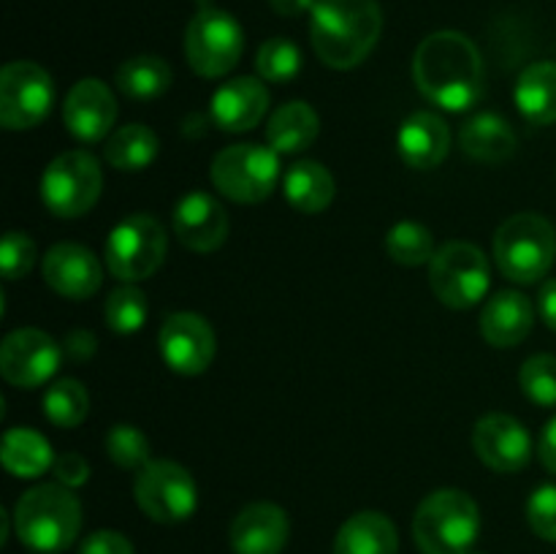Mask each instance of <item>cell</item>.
Returning a JSON list of instances; mask_svg holds the SVG:
<instances>
[{
    "label": "cell",
    "instance_id": "f1b7e54d",
    "mask_svg": "<svg viewBox=\"0 0 556 554\" xmlns=\"http://www.w3.org/2000/svg\"><path fill=\"white\" fill-rule=\"evenodd\" d=\"M109 166L117 172H141L157 158V136L144 123H130L114 130L103 147Z\"/></svg>",
    "mask_w": 556,
    "mask_h": 554
},
{
    "label": "cell",
    "instance_id": "9c48e42d",
    "mask_svg": "<svg viewBox=\"0 0 556 554\" xmlns=\"http://www.w3.org/2000/svg\"><path fill=\"white\" fill-rule=\"evenodd\" d=\"M489 282L492 272L486 255L470 242L443 244L429 261V286L445 307H476L486 297Z\"/></svg>",
    "mask_w": 556,
    "mask_h": 554
},
{
    "label": "cell",
    "instance_id": "5b68a950",
    "mask_svg": "<svg viewBox=\"0 0 556 554\" xmlns=\"http://www.w3.org/2000/svg\"><path fill=\"white\" fill-rule=\"evenodd\" d=\"M556 259V228L543 215L519 212L494 234V261L514 282H538Z\"/></svg>",
    "mask_w": 556,
    "mask_h": 554
},
{
    "label": "cell",
    "instance_id": "4316f807",
    "mask_svg": "<svg viewBox=\"0 0 556 554\" xmlns=\"http://www.w3.org/2000/svg\"><path fill=\"white\" fill-rule=\"evenodd\" d=\"M282 190L293 210L304 215H318L334 199V177L318 161H299L286 172Z\"/></svg>",
    "mask_w": 556,
    "mask_h": 554
},
{
    "label": "cell",
    "instance_id": "1f68e13d",
    "mask_svg": "<svg viewBox=\"0 0 556 554\" xmlns=\"http://www.w3.org/2000/svg\"><path fill=\"white\" fill-rule=\"evenodd\" d=\"M386 250H389L391 261L402 266H421L432 261L434 250V237L427 226L413 221L396 223L394 228L386 237Z\"/></svg>",
    "mask_w": 556,
    "mask_h": 554
},
{
    "label": "cell",
    "instance_id": "d4e9b609",
    "mask_svg": "<svg viewBox=\"0 0 556 554\" xmlns=\"http://www.w3.org/2000/svg\"><path fill=\"white\" fill-rule=\"evenodd\" d=\"M462 150L481 163H503L516 152V134L500 114H476L459 130Z\"/></svg>",
    "mask_w": 556,
    "mask_h": 554
},
{
    "label": "cell",
    "instance_id": "7bdbcfd3",
    "mask_svg": "<svg viewBox=\"0 0 556 554\" xmlns=\"http://www.w3.org/2000/svg\"><path fill=\"white\" fill-rule=\"evenodd\" d=\"M538 310H541L543 320H546L548 329L556 331V280L543 282L541 297H538Z\"/></svg>",
    "mask_w": 556,
    "mask_h": 554
},
{
    "label": "cell",
    "instance_id": "e575fe53",
    "mask_svg": "<svg viewBox=\"0 0 556 554\" xmlns=\"http://www.w3.org/2000/svg\"><path fill=\"white\" fill-rule=\"evenodd\" d=\"M106 454L123 470H141L144 465H150V440L134 424H117V427L109 429L106 440Z\"/></svg>",
    "mask_w": 556,
    "mask_h": 554
},
{
    "label": "cell",
    "instance_id": "7a4b0ae2",
    "mask_svg": "<svg viewBox=\"0 0 556 554\" xmlns=\"http://www.w3.org/2000/svg\"><path fill=\"white\" fill-rule=\"evenodd\" d=\"M383 11L378 0H318L309 20L313 49L329 68H356L378 43Z\"/></svg>",
    "mask_w": 556,
    "mask_h": 554
},
{
    "label": "cell",
    "instance_id": "60d3db41",
    "mask_svg": "<svg viewBox=\"0 0 556 554\" xmlns=\"http://www.w3.org/2000/svg\"><path fill=\"white\" fill-rule=\"evenodd\" d=\"M65 353L68 356H74L76 362H81V358H90L92 353H96V335L92 331H71L68 340H65Z\"/></svg>",
    "mask_w": 556,
    "mask_h": 554
},
{
    "label": "cell",
    "instance_id": "ab89813d",
    "mask_svg": "<svg viewBox=\"0 0 556 554\" xmlns=\"http://www.w3.org/2000/svg\"><path fill=\"white\" fill-rule=\"evenodd\" d=\"M52 470H54V478H58V483H63V487H68V489L81 487V483L90 478V465H87L85 456H79V454L58 456L52 465Z\"/></svg>",
    "mask_w": 556,
    "mask_h": 554
},
{
    "label": "cell",
    "instance_id": "836d02e7",
    "mask_svg": "<svg viewBox=\"0 0 556 554\" xmlns=\"http://www.w3.org/2000/svg\"><path fill=\"white\" fill-rule=\"evenodd\" d=\"M255 71L261 74V79L275 81V85L291 81L293 76H299V71H302V52H299L296 43L288 41V38H269V41L258 49Z\"/></svg>",
    "mask_w": 556,
    "mask_h": 554
},
{
    "label": "cell",
    "instance_id": "30bf717a",
    "mask_svg": "<svg viewBox=\"0 0 556 554\" xmlns=\"http://www.w3.org/2000/svg\"><path fill=\"white\" fill-rule=\"evenodd\" d=\"M168 237L152 215H128L106 239V266L117 280L139 282L157 272L166 259Z\"/></svg>",
    "mask_w": 556,
    "mask_h": 554
},
{
    "label": "cell",
    "instance_id": "ee69618b",
    "mask_svg": "<svg viewBox=\"0 0 556 554\" xmlns=\"http://www.w3.org/2000/svg\"><path fill=\"white\" fill-rule=\"evenodd\" d=\"M269 3L280 16H302V14H307V11L313 14V9L318 0H269Z\"/></svg>",
    "mask_w": 556,
    "mask_h": 554
},
{
    "label": "cell",
    "instance_id": "83f0119b",
    "mask_svg": "<svg viewBox=\"0 0 556 554\" xmlns=\"http://www.w3.org/2000/svg\"><path fill=\"white\" fill-rule=\"evenodd\" d=\"M0 459L5 470L16 478H38L54 465L49 440L30 427H14L3 435Z\"/></svg>",
    "mask_w": 556,
    "mask_h": 554
},
{
    "label": "cell",
    "instance_id": "44dd1931",
    "mask_svg": "<svg viewBox=\"0 0 556 554\" xmlns=\"http://www.w3.org/2000/svg\"><path fill=\"white\" fill-rule=\"evenodd\" d=\"M400 155L410 168L440 166L451 150V130L443 117L434 112H416L402 123L400 128Z\"/></svg>",
    "mask_w": 556,
    "mask_h": 554
},
{
    "label": "cell",
    "instance_id": "4dcf8cb0",
    "mask_svg": "<svg viewBox=\"0 0 556 554\" xmlns=\"http://www.w3.org/2000/svg\"><path fill=\"white\" fill-rule=\"evenodd\" d=\"M90 411V394L74 378H60L43 394V413L54 427H79Z\"/></svg>",
    "mask_w": 556,
    "mask_h": 554
},
{
    "label": "cell",
    "instance_id": "6da1fadb",
    "mask_svg": "<svg viewBox=\"0 0 556 554\" xmlns=\"http://www.w3.org/2000/svg\"><path fill=\"white\" fill-rule=\"evenodd\" d=\"M413 76L421 96L434 106L445 112H467L483 92L481 52L465 33H432L418 43Z\"/></svg>",
    "mask_w": 556,
    "mask_h": 554
},
{
    "label": "cell",
    "instance_id": "277c9868",
    "mask_svg": "<svg viewBox=\"0 0 556 554\" xmlns=\"http://www.w3.org/2000/svg\"><path fill=\"white\" fill-rule=\"evenodd\" d=\"M481 532V511L462 489L427 494L413 516V538L421 554H470Z\"/></svg>",
    "mask_w": 556,
    "mask_h": 554
},
{
    "label": "cell",
    "instance_id": "603a6c76",
    "mask_svg": "<svg viewBox=\"0 0 556 554\" xmlns=\"http://www.w3.org/2000/svg\"><path fill=\"white\" fill-rule=\"evenodd\" d=\"M400 538H396L394 521L380 511H362L353 514L340 527L334 538V554H396Z\"/></svg>",
    "mask_w": 556,
    "mask_h": 554
},
{
    "label": "cell",
    "instance_id": "f6af8a7d",
    "mask_svg": "<svg viewBox=\"0 0 556 554\" xmlns=\"http://www.w3.org/2000/svg\"><path fill=\"white\" fill-rule=\"evenodd\" d=\"M470 554H476V552H470ZM478 554H481V552H478Z\"/></svg>",
    "mask_w": 556,
    "mask_h": 554
},
{
    "label": "cell",
    "instance_id": "8d00e7d4",
    "mask_svg": "<svg viewBox=\"0 0 556 554\" xmlns=\"http://www.w3.org/2000/svg\"><path fill=\"white\" fill-rule=\"evenodd\" d=\"M36 242L25 231H9L0 244V266H3L5 280H20L36 264Z\"/></svg>",
    "mask_w": 556,
    "mask_h": 554
},
{
    "label": "cell",
    "instance_id": "ba28073f",
    "mask_svg": "<svg viewBox=\"0 0 556 554\" xmlns=\"http://www.w3.org/2000/svg\"><path fill=\"white\" fill-rule=\"evenodd\" d=\"M103 188L101 163L87 150L54 158L41 177V201L58 217H81L96 206Z\"/></svg>",
    "mask_w": 556,
    "mask_h": 554
},
{
    "label": "cell",
    "instance_id": "ffe728a7",
    "mask_svg": "<svg viewBox=\"0 0 556 554\" xmlns=\"http://www.w3.org/2000/svg\"><path fill=\"white\" fill-rule=\"evenodd\" d=\"M288 514L275 503L244 505L231 521L233 554H280L288 543Z\"/></svg>",
    "mask_w": 556,
    "mask_h": 554
},
{
    "label": "cell",
    "instance_id": "8992f818",
    "mask_svg": "<svg viewBox=\"0 0 556 554\" xmlns=\"http://www.w3.org/2000/svg\"><path fill=\"white\" fill-rule=\"evenodd\" d=\"M217 193L239 204H258L269 199L280 182V158L271 147L231 144L220 150L210 168Z\"/></svg>",
    "mask_w": 556,
    "mask_h": 554
},
{
    "label": "cell",
    "instance_id": "ac0fdd59",
    "mask_svg": "<svg viewBox=\"0 0 556 554\" xmlns=\"http://www.w3.org/2000/svg\"><path fill=\"white\" fill-rule=\"evenodd\" d=\"M43 280L65 299H87L101 288L103 266L92 250L74 242H60L43 255Z\"/></svg>",
    "mask_w": 556,
    "mask_h": 554
},
{
    "label": "cell",
    "instance_id": "8fae6325",
    "mask_svg": "<svg viewBox=\"0 0 556 554\" xmlns=\"http://www.w3.org/2000/svg\"><path fill=\"white\" fill-rule=\"evenodd\" d=\"M134 494L139 508L157 525H177L193 516L199 489L193 476L172 459H152L136 476Z\"/></svg>",
    "mask_w": 556,
    "mask_h": 554
},
{
    "label": "cell",
    "instance_id": "3957f363",
    "mask_svg": "<svg viewBox=\"0 0 556 554\" xmlns=\"http://www.w3.org/2000/svg\"><path fill=\"white\" fill-rule=\"evenodd\" d=\"M11 519L16 538L27 549L58 554L79 538L81 505L63 483H38L16 500Z\"/></svg>",
    "mask_w": 556,
    "mask_h": 554
},
{
    "label": "cell",
    "instance_id": "e0dca14e",
    "mask_svg": "<svg viewBox=\"0 0 556 554\" xmlns=\"http://www.w3.org/2000/svg\"><path fill=\"white\" fill-rule=\"evenodd\" d=\"M174 234L188 250L212 253L226 242L228 215L215 196L193 190L174 206Z\"/></svg>",
    "mask_w": 556,
    "mask_h": 554
},
{
    "label": "cell",
    "instance_id": "7c38bea8",
    "mask_svg": "<svg viewBox=\"0 0 556 554\" xmlns=\"http://www.w3.org/2000/svg\"><path fill=\"white\" fill-rule=\"evenodd\" d=\"M54 103L52 76L30 60H16L0 71V123L9 130L36 128Z\"/></svg>",
    "mask_w": 556,
    "mask_h": 554
},
{
    "label": "cell",
    "instance_id": "d6a6232c",
    "mask_svg": "<svg viewBox=\"0 0 556 554\" xmlns=\"http://www.w3.org/2000/svg\"><path fill=\"white\" fill-rule=\"evenodd\" d=\"M147 297L144 291L128 282V286H119L109 293L106 304H103V315H106V324L112 326L117 335H134L144 326L147 320Z\"/></svg>",
    "mask_w": 556,
    "mask_h": 554
},
{
    "label": "cell",
    "instance_id": "5bb4252c",
    "mask_svg": "<svg viewBox=\"0 0 556 554\" xmlns=\"http://www.w3.org/2000/svg\"><path fill=\"white\" fill-rule=\"evenodd\" d=\"M157 342H161L163 362L179 375H201L217 351L215 331L206 318L195 313L168 315Z\"/></svg>",
    "mask_w": 556,
    "mask_h": 554
},
{
    "label": "cell",
    "instance_id": "b9f144b4",
    "mask_svg": "<svg viewBox=\"0 0 556 554\" xmlns=\"http://www.w3.org/2000/svg\"><path fill=\"white\" fill-rule=\"evenodd\" d=\"M538 454H541V462L546 465V470H552L556 476V416L546 424L541 435V443H538Z\"/></svg>",
    "mask_w": 556,
    "mask_h": 554
},
{
    "label": "cell",
    "instance_id": "4fadbf2b",
    "mask_svg": "<svg viewBox=\"0 0 556 554\" xmlns=\"http://www.w3.org/2000/svg\"><path fill=\"white\" fill-rule=\"evenodd\" d=\"M58 342L41 329H16L0 345V375L16 389L43 386L60 367Z\"/></svg>",
    "mask_w": 556,
    "mask_h": 554
},
{
    "label": "cell",
    "instance_id": "2e32d148",
    "mask_svg": "<svg viewBox=\"0 0 556 554\" xmlns=\"http://www.w3.org/2000/svg\"><path fill=\"white\" fill-rule=\"evenodd\" d=\"M65 128L79 141H101L117 119L114 92L101 79H79L63 103Z\"/></svg>",
    "mask_w": 556,
    "mask_h": 554
},
{
    "label": "cell",
    "instance_id": "52a82bcc",
    "mask_svg": "<svg viewBox=\"0 0 556 554\" xmlns=\"http://www.w3.org/2000/svg\"><path fill=\"white\" fill-rule=\"evenodd\" d=\"M242 47L244 36L239 22L215 5H201L185 33V54L190 68L206 79H217L237 68Z\"/></svg>",
    "mask_w": 556,
    "mask_h": 554
},
{
    "label": "cell",
    "instance_id": "74e56055",
    "mask_svg": "<svg viewBox=\"0 0 556 554\" xmlns=\"http://www.w3.org/2000/svg\"><path fill=\"white\" fill-rule=\"evenodd\" d=\"M527 521L538 538L556 543V483H546L532 492L527 503Z\"/></svg>",
    "mask_w": 556,
    "mask_h": 554
},
{
    "label": "cell",
    "instance_id": "f35d334b",
    "mask_svg": "<svg viewBox=\"0 0 556 554\" xmlns=\"http://www.w3.org/2000/svg\"><path fill=\"white\" fill-rule=\"evenodd\" d=\"M79 554H136L134 543L117 530H98L81 541Z\"/></svg>",
    "mask_w": 556,
    "mask_h": 554
},
{
    "label": "cell",
    "instance_id": "9a60e30c",
    "mask_svg": "<svg viewBox=\"0 0 556 554\" xmlns=\"http://www.w3.org/2000/svg\"><path fill=\"white\" fill-rule=\"evenodd\" d=\"M472 449L478 459L497 473H519L532 454L525 424L508 413H489L472 427Z\"/></svg>",
    "mask_w": 556,
    "mask_h": 554
},
{
    "label": "cell",
    "instance_id": "d6986e66",
    "mask_svg": "<svg viewBox=\"0 0 556 554\" xmlns=\"http://www.w3.org/2000/svg\"><path fill=\"white\" fill-rule=\"evenodd\" d=\"M266 106H269V92H266L264 81L253 79V76H239L212 92L210 114L212 123L220 130L242 134V130H253L264 119Z\"/></svg>",
    "mask_w": 556,
    "mask_h": 554
},
{
    "label": "cell",
    "instance_id": "f546056e",
    "mask_svg": "<svg viewBox=\"0 0 556 554\" xmlns=\"http://www.w3.org/2000/svg\"><path fill=\"white\" fill-rule=\"evenodd\" d=\"M117 87L134 101H152L172 87V68L157 54H139L119 65Z\"/></svg>",
    "mask_w": 556,
    "mask_h": 554
},
{
    "label": "cell",
    "instance_id": "d590c367",
    "mask_svg": "<svg viewBox=\"0 0 556 554\" xmlns=\"http://www.w3.org/2000/svg\"><path fill=\"white\" fill-rule=\"evenodd\" d=\"M519 386L535 405H556V356L552 353H538L525 362L519 373Z\"/></svg>",
    "mask_w": 556,
    "mask_h": 554
},
{
    "label": "cell",
    "instance_id": "484cf974",
    "mask_svg": "<svg viewBox=\"0 0 556 554\" xmlns=\"http://www.w3.org/2000/svg\"><path fill=\"white\" fill-rule=\"evenodd\" d=\"M516 106L532 125L556 123V63L543 60L521 71L516 81Z\"/></svg>",
    "mask_w": 556,
    "mask_h": 554
},
{
    "label": "cell",
    "instance_id": "cb8c5ba5",
    "mask_svg": "<svg viewBox=\"0 0 556 554\" xmlns=\"http://www.w3.org/2000/svg\"><path fill=\"white\" fill-rule=\"evenodd\" d=\"M320 134V119L315 109L304 101H291L277 109L266 125V141L277 155H293L307 147Z\"/></svg>",
    "mask_w": 556,
    "mask_h": 554
},
{
    "label": "cell",
    "instance_id": "7402d4cb",
    "mask_svg": "<svg viewBox=\"0 0 556 554\" xmlns=\"http://www.w3.org/2000/svg\"><path fill=\"white\" fill-rule=\"evenodd\" d=\"M535 324L532 302L519 291H500L481 313V335L494 348H514L525 340Z\"/></svg>",
    "mask_w": 556,
    "mask_h": 554
}]
</instances>
